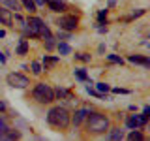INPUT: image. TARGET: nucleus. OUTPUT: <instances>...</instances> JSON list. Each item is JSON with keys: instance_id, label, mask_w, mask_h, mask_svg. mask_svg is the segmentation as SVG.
<instances>
[{"instance_id": "obj_27", "label": "nucleus", "mask_w": 150, "mask_h": 141, "mask_svg": "<svg viewBox=\"0 0 150 141\" xmlns=\"http://www.w3.org/2000/svg\"><path fill=\"white\" fill-rule=\"evenodd\" d=\"M105 17H107V9H101V11L98 13V19H100L101 23H107V21H103V19H105Z\"/></svg>"}, {"instance_id": "obj_24", "label": "nucleus", "mask_w": 150, "mask_h": 141, "mask_svg": "<svg viewBox=\"0 0 150 141\" xmlns=\"http://www.w3.org/2000/svg\"><path fill=\"white\" fill-rule=\"evenodd\" d=\"M54 96H58V98H68L69 92L64 90V88H56V90H54Z\"/></svg>"}, {"instance_id": "obj_8", "label": "nucleus", "mask_w": 150, "mask_h": 141, "mask_svg": "<svg viewBox=\"0 0 150 141\" xmlns=\"http://www.w3.org/2000/svg\"><path fill=\"white\" fill-rule=\"evenodd\" d=\"M88 107H81V109H77L73 113V117H71V122H73V126H81L83 124V120L86 119V115H88Z\"/></svg>"}, {"instance_id": "obj_23", "label": "nucleus", "mask_w": 150, "mask_h": 141, "mask_svg": "<svg viewBox=\"0 0 150 141\" xmlns=\"http://www.w3.org/2000/svg\"><path fill=\"white\" fill-rule=\"evenodd\" d=\"M32 72H34L36 75H40L41 72H43V68H41V64H40V62H32Z\"/></svg>"}, {"instance_id": "obj_20", "label": "nucleus", "mask_w": 150, "mask_h": 141, "mask_svg": "<svg viewBox=\"0 0 150 141\" xmlns=\"http://www.w3.org/2000/svg\"><path fill=\"white\" fill-rule=\"evenodd\" d=\"M4 137H6V139H19V137H21V134H19V132H15V130H11V128H9V130L6 132V134H4Z\"/></svg>"}, {"instance_id": "obj_10", "label": "nucleus", "mask_w": 150, "mask_h": 141, "mask_svg": "<svg viewBox=\"0 0 150 141\" xmlns=\"http://www.w3.org/2000/svg\"><path fill=\"white\" fill-rule=\"evenodd\" d=\"M128 60H129V62H133V64H141V66H144V68H148V66H150V58H148V56L129 55V56H128Z\"/></svg>"}, {"instance_id": "obj_32", "label": "nucleus", "mask_w": 150, "mask_h": 141, "mask_svg": "<svg viewBox=\"0 0 150 141\" xmlns=\"http://www.w3.org/2000/svg\"><path fill=\"white\" fill-rule=\"evenodd\" d=\"M4 36H6V32H4V30H0V38H4Z\"/></svg>"}, {"instance_id": "obj_26", "label": "nucleus", "mask_w": 150, "mask_h": 141, "mask_svg": "<svg viewBox=\"0 0 150 141\" xmlns=\"http://www.w3.org/2000/svg\"><path fill=\"white\" fill-rule=\"evenodd\" d=\"M45 40H47V41H45V47H47V49H49V51H51V49H53V47H54V41H53V40H54V38H53V36H51V38H45Z\"/></svg>"}, {"instance_id": "obj_25", "label": "nucleus", "mask_w": 150, "mask_h": 141, "mask_svg": "<svg viewBox=\"0 0 150 141\" xmlns=\"http://www.w3.org/2000/svg\"><path fill=\"white\" fill-rule=\"evenodd\" d=\"M75 58H77V60H83V62H90V55H86V53H79V55H75Z\"/></svg>"}, {"instance_id": "obj_12", "label": "nucleus", "mask_w": 150, "mask_h": 141, "mask_svg": "<svg viewBox=\"0 0 150 141\" xmlns=\"http://www.w3.org/2000/svg\"><path fill=\"white\" fill-rule=\"evenodd\" d=\"M54 64H58V56H49V55L43 56V68H45V70L53 68Z\"/></svg>"}, {"instance_id": "obj_29", "label": "nucleus", "mask_w": 150, "mask_h": 141, "mask_svg": "<svg viewBox=\"0 0 150 141\" xmlns=\"http://www.w3.org/2000/svg\"><path fill=\"white\" fill-rule=\"evenodd\" d=\"M112 92L115 94H129V90H126V88H112Z\"/></svg>"}, {"instance_id": "obj_13", "label": "nucleus", "mask_w": 150, "mask_h": 141, "mask_svg": "<svg viewBox=\"0 0 150 141\" xmlns=\"http://www.w3.org/2000/svg\"><path fill=\"white\" fill-rule=\"evenodd\" d=\"M122 137H124V132H122L120 128H111L109 130V139L111 141H120Z\"/></svg>"}, {"instance_id": "obj_22", "label": "nucleus", "mask_w": 150, "mask_h": 141, "mask_svg": "<svg viewBox=\"0 0 150 141\" xmlns=\"http://www.w3.org/2000/svg\"><path fill=\"white\" fill-rule=\"evenodd\" d=\"M107 60L112 62V64H122V62H124L122 56H118V55H107Z\"/></svg>"}, {"instance_id": "obj_6", "label": "nucleus", "mask_w": 150, "mask_h": 141, "mask_svg": "<svg viewBox=\"0 0 150 141\" xmlns=\"http://www.w3.org/2000/svg\"><path fill=\"white\" fill-rule=\"evenodd\" d=\"M146 120H148V115H144V113H141V115H129V119L126 120V126H128L129 130L143 128V126L146 124Z\"/></svg>"}, {"instance_id": "obj_21", "label": "nucleus", "mask_w": 150, "mask_h": 141, "mask_svg": "<svg viewBox=\"0 0 150 141\" xmlns=\"http://www.w3.org/2000/svg\"><path fill=\"white\" fill-rule=\"evenodd\" d=\"M96 88H98V92H101V94H107V92L111 90L107 83H96Z\"/></svg>"}, {"instance_id": "obj_3", "label": "nucleus", "mask_w": 150, "mask_h": 141, "mask_svg": "<svg viewBox=\"0 0 150 141\" xmlns=\"http://www.w3.org/2000/svg\"><path fill=\"white\" fill-rule=\"evenodd\" d=\"M32 98H34L38 103H51L56 96H54V90L49 87V85L38 83L34 87V90H32Z\"/></svg>"}, {"instance_id": "obj_9", "label": "nucleus", "mask_w": 150, "mask_h": 141, "mask_svg": "<svg viewBox=\"0 0 150 141\" xmlns=\"http://www.w3.org/2000/svg\"><path fill=\"white\" fill-rule=\"evenodd\" d=\"M0 23H2V25L11 26V23H13V15H11V11H9L8 8H0Z\"/></svg>"}, {"instance_id": "obj_28", "label": "nucleus", "mask_w": 150, "mask_h": 141, "mask_svg": "<svg viewBox=\"0 0 150 141\" xmlns=\"http://www.w3.org/2000/svg\"><path fill=\"white\" fill-rule=\"evenodd\" d=\"M141 15H144V9H139V11H135L131 17H128V21H131V19H135V17H141Z\"/></svg>"}, {"instance_id": "obj_16", "label": "nucleus", "mask_w": 150, "mask_h": 141, "mask_svg": "<svg viewBox=\"0 0 150 141\" xmlns=\"http://www.w3.org/2000/svg\"><path fill=\"white\" fill-rule=\"evenodd\" d=\"M73 73H75V77H77L79 81H86V79H88V73L84 72V68H75Z\"/></svg>"}, {"instance_id": "obj_5", "label": "nucleus", "mask_w": 150, "mask_h": 141, "mask_svg": "<svg viewBox=\"0 0 150 141\" xmlns=\"http://www.w3.org/2000/svg\"><path fill=\"white\" fill-rule=\"evenodd\" d=\"M6 81H8V85H9V87H13V88H26L28 85H30V81H28V77H26V75H23V73H17V72H11V73H8Z\"/></svg>"}, {"instance_id": "obj_19", "label": "nucleus", "mask_w": 150, "mask_h": 141, "mask_svg": "<svg viewBox=\"0 0 150 141\" xmlns=\"http://www.w3.org/2000/svg\"><path fill=\"white\" fill-rule=\"evenodd\" d=\"M9 130V126H8V122H6V119L4 117H0V137H4V134Z\"/></svg>"}, {"instance_id": "obj_7", "label": "nucleus", "mask_w": 150, "mask_h": 141, "mask_svg": "<svg viewBox=\"0 0 150 141\" xmlns=\"http://www.w3.org/2000/svg\"><path fill=\"white\" fill-rule=\"evenodd\" d=\"M45 4H47V8L54 13H64L66 9H68V4H66L64 0H45Z\"/></svg>"}, {"instance_id": "obj_30", "label": "nucleus", "mask_w": 150, "mask_h": 141, "mask_svg": "<svg viewBox=\"0 0 150 141\" xmlns=\"http://www.w3.org/2000/svg\"><path fill=\"white\" fill-rule=\"evenodd\" d=\"M36 6H45V0H34Z\"/></svg>"}, {"instance_id": "obj_14", "label": "nucleus", "mask_w": 150, "mask_h": 141, "mask_svg": "<svg viewBox=\"0 0 150 141\" xmlns=\"http://www.w3.org/2000/svg\"><path fill=\"white\" fill-rule=\"evenodd\" d=\"M128 139H129V141H143V139H144V135L139 132V128H133V130L129 132Z\"/></svg>"}, {"instance_id": "obj_2", "label": "nucleus", "mask_w": 150, "mask_h": 141, "mask_svg": "<svg viewBox=\"0 0 150 141\" xmlns=\"http://www.w3.org/2000/svg\"><path fill=\"white\" fill-rule=\"evenodd\" d=\"M86 128L90 134H105L109 130V119H107L103 113L98 111H88L86 115Z\"/></svg>"}, {"instance_id": "obj_17", "label": "nucleus", "mask_w": 150, "mask_h": 141, "mask_svg": "<svg viewBox=\"0 0 150 141\" xmlns=\"http://www.w3.org/2000/svg\"><path fill=\"white\" fill-rule=\"evenodd\" d=\"M21 4H23V6H25V8H26L30 13H34L36 9H38V6H36V2H34V0H21Z\"/></svg>"}, {"instance_id": "obj_15", "label": "nucleus", "mask_w": 150, "mask_h": 141, "mask_svg": "<svg viewBox=\"0 0 150 141\" xmlns=\"http://www.w3.org/2000/svg\"><path fill=\"white\" fill-rule=\"evenodd\" d=\"M28 53V41L23 38L21 41H19V47H17V55H26Z\"/></svg>"}, {"instance_id": "obj_1", "label": "nucleus", "mask_w": 150, "mask_h": 141, "mask_svg": "<svg viewBox=\"0 0 150 141\" xmlns=\"http://www.w3.org/2000/svg\"><path fill=\"white\" fill-rule=\"evenodd\" d=\"M47 122L56 130H66L69 126V122H71V115H69V111L66 107L56 105L47 113Z\"/></svg>"}, {"instance_id": "obj_4", "label": "nucleus", "mask_w": 150, "mask_h": 141, "mask_svg": "<svg viewBox=\"0 0 150 141\" xmlns=\"http://www.w3.org/2000/svg\"><path fill=\"white\" fill-rule=\"evenodd\" d=\"M56 25H58L60 30L73 32V30H77V26H79V19L75 15H62V17L56 19Z\"/></svg>"}, {"instance_id": "obj_18", "label": "nucleus", "mask_w": 150, "mask_h": 141, "mask_svg": "<svg viewBox=\"0 0 150 141\" xmlns=\"http://www.w3.org/2000/svg\"><path fill=\"white\" fill-rule=\"evenodd\" d=\"M56 47H58V53H60V55H69V53H71V47L66 43V41H60Z\"/></svg>"}, {"instance_id": "obj_11", "label": "nucleus", "mask_w": 150, "mask_h": 141, "mask_svg": "<svg viewBox=\"0 0 150 141\" xmlns=\"http://www.w3.org/2000/svg\"><path fill=\"white\" fill-rule=\"evenodd\" d=\"M0 4L6 6L9 11H15V13L21 9V2H19V0H0Z\"/></svg>"}, {"instance_id": "obj_31", "label": "nucleus", "mask_w": 150, "mask_h": 141, "mask_svg": "<svg viewBox=\"0 0 150 141\" xmlns=\"http://www.w3.org/2000/svg\"><path fill=\"white\" fill-rule=\"evenodd\" d=\"M2 111H6V103L0 100V113H2Z\"/></svg>"}]
</instances>
